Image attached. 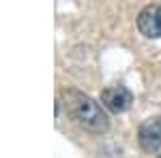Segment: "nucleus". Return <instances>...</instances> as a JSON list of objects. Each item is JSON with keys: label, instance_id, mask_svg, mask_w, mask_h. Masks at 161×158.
Listing matches in <instances>:
<instances>
[{"label": "nucleus", "instance_id": "obj_1", "mask_svg": "<svg viewBox=\"0 0 161 158\" xmlns=\"http://www.w3.org/2000/svg\"><path fill=\"white\" fill-rule=\"evenodd\" d=\"M62 103L69 111V115L73 118L82 128H86L95 135H101L108 130L110 122H108V115L105 111L99 107V103H95L92 98L80 92V90H73V88H67L62 90Z\"/></svg>", "mask_w": 161, "mask_h": 158}, {"label": "nucleus", "instance_id": "obj_2", "mask_svg": "<svg viewBox=\"0 0 161 158\" xmlns=\"http://www.w3.org/2000/svg\"><path fill=\"white\" fill-rule=\"evenodd\" d=\"M137 30L146 38H161V4H148L140 11Z\"/></svg>", "mask_w": 161, "mask_h": 158}, {"label": "nucleus", "instance_id": "obj_3", "mask_svg": "<svg viewBox=\"0 0 161 158\" xmlns=\"http://www.w3.org/2000/svg\"><path fill=\"white\" fill-rule=\"evenodd\" d=\"M101 103L112 111V113H123L131 107L133 96L125 85H110L101 92Z\"/></svg>", "mask_w": 161, "mask_h": 158}, {"label": "nucleus", "instance_id": "obj_4", "mask_svg": "<svg viewBox=\"0 0 161 158\" xmlns=\"http://www.w3.org/2000/svg\"><path fill=\"white\" fill-rule=\"evenodd\" d=\"M137 141L142 150L146 152H157L161 147V115L157 118H148L146 122H142L140 130H137Z\"/></svg>", "mask_w": 161, "mask_h": 158}, {"label": "nucleus", "instance_id": "obj_5", "mask_svg": "<svg viewBox=\"0 0 161 158\" xmlns=\"http://www.w3.org/2000/svg\"><path fill=\"white\" fill-rule=\"evenodd\" d=\"M159 158H161V156H159Z\"/></svg>", "mask_w": 161, "mask_h": 158}]
</instances>
